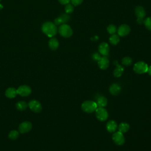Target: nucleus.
<instances>
[{"instance_id":"26","label":"nucleus","mask_w":151,"mask_h":151,"mask_svg":"<svg viewBox=\"0 0 151 151\" xmlns=\"http://www.w3.org/2000/svg\"><path fill=\"white\" fill-rule=\"evenodd\" d=\"M116 30H117L116 27L114 25H113V24H110V25L107 27V32H108L109 34H110L111 35L115 34L116 32Z\"/></svg>"},{"instance_id":"7","label":"nucleus","mask_w":151,"mask_h":151,"mask_svg":"<svg viewBox=\"0 0 151 151\" xmlns=\"http://www.w3.org/2000/svg\"><path fill=\"white\" fill-rule=\"evenodd\" d=\"M28 107L34 113H40L42 110V105L40 101L36 100H32L28 103Z\"/></svg>"},{"instance_id":"10","label":"nucleus","mask_w":151,"mask_h":151,"mask_svg":"<svg viewBox=\"0 0 151 151\" xmlns=\"http://www.w3.org/2000/svg\"><path fill=\"white\" fill-rule=\"evenodd\" d=\"M70 18V15L68 14H61L58 18L54 19V24L55 25H62L67 22Z\"/></svg>"},{"instance_id":"33","label":"nucleus","mask_w":151,"mask_h":151,"mask_svg":"<svg viewBox=\"0 0 151 151\" xmlns=\"http://www.w3.org/2000/svg\"><path fill=\"white\" fill-rule=\"evenodd\" d=\"M147 73L149 74V75H150L151 76V65L148 67V69H147Z\"/></svg>"},{"instance_id":"20","label":"nucleus","mask_w":151,"mask_h":151,"mask_svg":"<svg viewBox=\"0 0 151 151\" xmlns=\"http://www.w3.org/2000/svg\"><path fill=\"white\" fill-rule=\"evenodd\" d=\"M116 67L114 68L113 71V75L116 77H120L124 71V68L120 65H119L118 64H116Z\"/></svg>"},{"instance_id":"24","label":"nucleus","mask_w":151,"mask_h":151,"mask_svg":"<svg viewBox=\"0 0 151 151\" xmlns=\"http://www.w3.org/2000/svg\"><path fill=\"white\" fill-rule=\"evenodd\" d=\"M19 137V131L12 130L8 134V137L11 140H16Z\"/></svg>"},{"instance_id":"6","label":"nucleus","mask_w":151,"mask_h":151,"mask_svg":"<svg viewBox=\"0 0 151 151\" xmlns=\"http://www.w3.org/2000/svg\"><path fill=\"white\" fill-rule=\"evenodd\" d=\"M112 140L113 142L119 146H121L125 142V138L123 133L120 132H115L112 135Z\"/></svg>"},{"instance_id":"8","label":"nucleus","mask_w":151,"mask_h":151,"mask_svg":"<svg viewBox=\"0 0 151 151\" xmlns=\"http://www.w3.org/2000/svg\"><path fill=\"white\" fill-rule=\"evenodd\" d=\"M18 94L22 97L28 96L32 91L31 88L27 85H22L20 86L17 89Z\"/></svg>"},{"instance_id":"2","label":"nucleus","mask_w":151,"mask_h":151,"mask_svg":"<svg viewBox=\"0 0 151 151\" xmlns=\"http://www.w3.org/2000/svg\"><path fill=\"white\" fill-rule=\"evenodd\" d=\"M81 107L83 111L87 113H91L96 111L97 108V105L95 101L86 100L81 104Z\"/></svg>"},{"instance_id":"13","label":"nucleus","mask_w":151,"mask_h":151,"mask_svg":"<svg viewBox=\"0 0 151 151\" xmlns=\"http://www.w3.org/2000/svg\"><path fill=\"white\" fill-rule=\"evenodd\" d=\"M98 66L101 70H106L109 65V60L106 56L101 57L97 61Z\"/></svg>"},{"instance_id":"5","label":"nucleus","mask_w":151,"mask_h":151,"mask_svg":"<svg viewBox=\"0 0 151 151\" xmlns=\"http://www.w3.org/2000/svg\"><path fill=\"white\" fill-rule=\"evenodd\" d=\"M97 119L101 122H104L108 118L109 114L104 107H97L95 111Z\"/></svg>"},{"instance_id":"31","label":"nucleus","mask_w":151,"mask_h":151,"mask_svg":"<svg viewBox=\"0 0 151 151\" xmlns=\"http://www.w3.org/2000/svg\"><path fill=\"white\" fill-rule=\"evenodd\" d=\"M58 1L62 5H67L69 4L70 0H58Z\"/></svg>"},{"instance_id":"30","label":"nucleus","mask_w":151,"mask_h":151,"mask_svg":"<svg viewBox=\"0 0 151 151\" xmlns=\"http://www.w3.org/2000/svg\"><path fill=\"white\" fill-rule=\"evenodd\" d=\"M70 1L71 2L72 5L74 6H77L80 5L83 2V0H70Z\"/></svg>"},{"instance_id":"16","label":"nucleus","mask_w":151,"mask_h":151,"mask_svg":"<svg viewBox=\"0 0 151 151\" xmlns=\"http://www.w3.org/2000/svg\"><path fill=\"white\" fill-rule=\"evenodd\" d=\"M5 94L7 98H9V99L15 98L16 96L18 94L17 90L14 87H9L6 90L5 92Z\"/></svg>"},{"instance_id":"21","label":"nucleus","mask_w":151,"mask_h":151,"mask_svg":"<svg viewBox=\"0 0 151 151\" xmlns=\"http://www.w3.org/2000/svg\"><path fill=\"white\" fill-rule=\"evenodd\" d=\"M96 104L99 107H104L107 104V99L104 96H100L97 99Z\"/></svg>"},{"instance_id":"3","label":"nucleus","mask_w":151,"mask_h":151,"mask_svg":"<svg viewBox=\"0 0 151 151\" xmlns=\"http://www.w3.org/2000/svg\"><path fill=\"white\" fill-rule=\"evenodd\" d=\"M59 34L64 38H69L73 35V29L70 25L64 24L60 25L58 28Z\"/></svg>"},{"instance_id":"28","label":"nucleus","mask_w":151,"mask_h":151,"mask_svg":"<svg viewBox=\"0 0 151 151\" xmlns=\"http://www.w3.org/2000/svg\"><path fill=\"white\" fill-rule=\"evenodd\" d=\"M74 11V7L72 4H68L65 6V11L67 14H71Z\"/></svg>"},{"instance_id":"15","label":"nucleus","mask_w":151,"mask_h":151,"mask_svg":"<svg viewBox=\"0 0 151 151\" xmlns=\"http://www.w3.org/2000/svg\"><path fill=\"white\" fill-rule=\"evenodd\" d=\"M117 126H118L117 123L114 120H111L107 122L106 124V129L110 133L115 132L117 128Z\"/></svg>"},{"instance_id":"23","label":"nucleus","mask_w":151,"mask_h":151,"mask_svg":"<svg viewBox=\"0 0 151 151\" xmlns=\"http://www.w3.org/2000/svg\"><path fill=\"white\" fill-rule=\"evenodd\" d=\"M120 41V38H119V35L116 34H112L110 38H109V41L112 44V45H117Z\"/></svg>"},{"instance_id":"29","label":"nucleus","mask_w":151,"mask_h":151,"mask_svg":"<svg viewBox=\"0 0 151 151\" xmlns=\"http://www.w3.org/2000/svg\"><path fill=\"white\" fill-rule=\"evenodd\" d=\"M100 57H101L100 55L97 52H95L92 55V59L96 61H98V60L100 58Z\"/></svg>"},{"instance_id":"22","label":"nucleus","mask_w":151,"mask_h":151,"mask_svg":"<svg viewBox=\"0 0 151 151\" xmlns=\"http://www.w3.org/2000/svg\"><path fill=\"white\" fill-rule=\"evenodd\" d=\"M16 108L19 111H24L28 107V103L24 101H19L16 103Z\"/></svg>"},{"instance_id":"27","label":"nucleus","mask_w":151,"mask_h":151,"mask_svg":"<svg viewBox=\"0 0 151 151\" xmlns=\"http://www.w3.org/2000/svg\"><path fill=\"white\" fill-rule=\"evenodd\" d=\"M145 27L149 31H151V17H147L143 21Z\"/></svg>"},{"instance_id":"19","label":"nucleus","mask_w":151,"mask_h":151,"mask_svg":"<svg viewBox=\"0 0 151 151\" xmlns=\"http://www.w3.org/2000/svg\"><path fill=\"white\" fill-rule=\"evenodd\" d=\"M117 128H118L119 132L122 133H124L129 131L130 129V126L127 123L122 122L119 124V126H117Z\"/></svg>"},{"instance_id":"34","label":"nucleus","mask_w":151,"mask_h":151,"mask_svg":"<svg viewBox=\"0 0 151 151\" xmlns=\"http://www.w3.org/2000/svg\"><path fill=\"white\" fill-rule=\"evenodd\" d=\"M2 8H3V6H2V5H1V4H0V9H2Z\"/></svg>"},{"instance_id":"12","label":"nucleus","mask_w":151,"mask_h":151,"mask_svg":"<svg viewBox=\"0 0 151 151\" xmlns=\"http://www.w3.org/2000/svg\"><path fill=\"white\" fill-rule=\"evenodd\" d=\"M99 51L100 54L103 55V56H107L109 54L110 51V47L107 43L105 42H103L100 44L98 47Z\"/></svg>"},{"instance_id":"14","label":"nucleus","mask_w":151,"mask_h":151,"mask_svg":"<svg viewBox=\"0 0 151 151\" xmlns=\"http://www.w3.org/2000/svg\"><path fill=\"white\" fill-rule=\"evenodd\" d=\"M121 91V87L117 83H113L109 87V92L113 96L119 94Z\"/></svg>"},{"instance_id":"32","label":"nucleus","mask_w":151,"mask_h":151,"mask_svg":"<svg viewBox=\"0 0 151 151\" xmlns=\"http://www.w3.org/2000/svg\"><path fill=\"white\" fill-rule=\"evenodd\" d=\"M143 19H140V18H137V22L139 24H142V22H143Z\"/></svg>"},{"instance_id":"25","label":"nucleus","mask_w":151,"mask_h":151,"mask_svg":"<svg viewBox=\"0 0 151 151\" xmlns=\"http://www.w3.org/2000/svg\"><path fill=\"white\" fill-rule=\"evenodd\" d=\"M132 62H133L132 59L130 57H125L123 58V59L122 60V64L125 66L130 65L132 64Z\"/></svg>"},{"instance_id":"18","label":"nucleus","mask_w":151,"mask_h":151,"mask_svg":"<svg viewBox=\"0 0 151 151\" xmlns=\"http://www.w3.org/2000/svg\"><path fill=\"white\" fill-rule=\"evenodd\" d=\"M48 45L51 50H55L58 48V47L59 46L58 41L55 38L52 37L48 42Z\"/></svg>"},{"instance_id":"9","label":"nucleus","mask_w":151,"mask_h":151,"mask_svg":"<svg viewBox=\"0 0 151 151\" xmlns=\"http://www.w3.org/2000/svg\"><path fill=\"white\" fill-rule=\"evenodd\" d=\"M32 125L30 122L25 121L22 122L18 127L19 132L21 133H26L31 131L32 129Z\"/></svg>"},{"instance_id":"17","label":"nucleus","mask_w":151,"mask_h":151,"mask_svg":"<svg viewBox=\"0 0 151 151\" xmlns=\"http://www.w3.org/2000/svg\"><path fill=\"white\" fill-rule=\"evenodd\" d=\"M135 14L137 18L140 19H143L144 17L146 15V11L144 9V8L142 6H137L134 9Z\"/></svg>"},{"instance_id":"11","label":"nucleus","mask_w":151,"mask_h":151,"mask_svg":"<svg viewBox=\"0 0 151 151\" xmlns=\"http://www.w3.org/2000/svg\"><path fill=\"white\" fill-rule=\"evenodd\" d=\"M130 28L127 24L121 25L117 29L118 35L120 37L126 36L127 35H128L130 33Z\"/></svg>"},{"instance_id":"35","label":"nucleus","mask_w":151,"mask_h":151,"mask_svg":"<svg viewBox=\"0 0 151 151\" xmlns=\"http://www.w3.org/2000/svg\"><path fill=\"white\" fill-rule=\"evenodd\" d=\"M1 1V0H0V1Z\"/></svg>"},{"instance_id":"4","label":"nucleus","mask_w":151,"mask_h":151,"mask_svg":"<svg viewBox=\"0 0 151 151\" xmlns=\"http://www.w3.org/2000/svg\"><path fill=\"white\" fill-rule=\"evenodd\" d=\"M147 64L143 61H138L133 65V71L137 74H143L147 73L148 69Z\"/></svg>"},{"instance_id":"1","label":"nucleus","mask_w":151,"mask_h":151,"mask_svg":"<svg viewBox=\"0 0 151 151\" xmlns=\"http://www.w3.org/2000/svg\"><path fill=\"white\" fill-rule=\"evenodd\" d=\"M41 29L43 33L51 38L55 35L57 32V28L55 24L49 21L45 22L42 24Z\"/></svg>"}]
</instances>
